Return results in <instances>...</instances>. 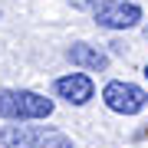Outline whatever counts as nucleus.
<instances>
[{"label": "nucleus", "instance_id": "f257e3e1", "mask_svg": "<svg viewBox=\"0 0 148 148\" xmlns=\"http://www.w3.org/2000/svg\"><path fill=\"white\" fill-rule=\"evenodd\" d=\"M53 115V99L33 89H0V119L7 122H36Z\"/></svg>", "mask_w": 148, "mask_h": 148}, {"label": "nucleus", "instance_id": "f03ea898", "mask_svg": "<svg viewBox=\"0 0 148 148\" xmlns=\"http://www.w3.org/2000/svg\"><path fill=\"white\" fill-rule=\"evenodd\" d=\"M3 148H73V138L46 125H7L0 128Z\"/></svg>", "mask_w": 148, "mask_h": 148}, {"label": "nucleus", "instance_id": "7ed1b4c3", "mask_svg": "<svg viewBox=\"0 0 148 148\" xmlns=\"http://www.w3.org/2000/svg\"><path fill=\"white\" fill-rule=\"evenodd\" d=\"M102 102H106L109 112H115V115H138L145 106H148V92L142 86L135 82H109L106 89H102Z\"/></svg>", "mask_w": 148, "mask_h": 148}, {"label": "nucleus", "instance_id": "20e7f679", "mask_svg": "<svg viewBox=\"0 0 148 148\" xmlns=\"http://www.w3.org/2000/svg\"><path fill=\"white\" fill-rule=\"evenodd\" d=\"M92 13H95V23L106 30H132L142 20V7L135 0H102Z\"/></svg>", "mask_w": 148, "mask_h": 148}, {"label": "nucleus", "instance_id": "39448f33", "mask_svg": "<svg viewBox=\"0 0 148 148\" xmlns=\"http://www.w3.org/2000/svg\"><path fill=\"white\" fill-rule=\"evenodd\" d=\"M53 92L59 99H66L69 106H86V102L95 95V86L86 73H69V76H59L53 82Z\"/></svg>", "mask_w": 148, "mask_h": 148}, {"label": "nucleus", "instance_id": "423d86ee", "mask_svg": "<svg viewBox=\"0 0 148 148\" xmlns=\"http://www.w3.org/2000/svg\"><path fill=\"white\" fill-rule=\"evenodd\" d=\"M66 56H69L73 66H82V69H89V73H102V69L109 66V53L99 49V46H92V43H73V46L66 49Z\"/></svg>", "mask_w": 148, "mask_h": 148}, {"label": "nucleus", "instance_id": "0eeeda50", "mask_svg": "<svg viewBox=\"0 0 148 148\" xmlns=\"http://www.w3.org/2000/svg\"><path fill=\"white\" fill-rule=\"evenodd\" d=\"M69 3H73L76 10H95V7L102 3V0H69Z\"/></svg>", "mask_w": 148, "mask_h": 148}, {"label": "nucleus", "instance_id": "6e6552de", "mask_svg": "<svg viewBox=\"0 0 148 148\" xmlns=\"http://www.w3.org/2000/svg\"><path fill=\"white\" fill-rule=\"evenodd\" d=\"M145 79H148V66H145Z\"/></svg>", "mask_w": 148, "mask_h": 148}, {"label": "nucleus", "instance_id": "1a4fd4ad", "mask_svg": "<svg viewBox=\"0 0 148 148\" xmlns=\"http://www.w3.org/2000/svg\"><path fill=\"white\" fill-rule=\"evenodd\" d=\"M145 36H148V27H145Z\"/></svg>", "mask_w": 148, "mask_h": 148}]
</instances>
